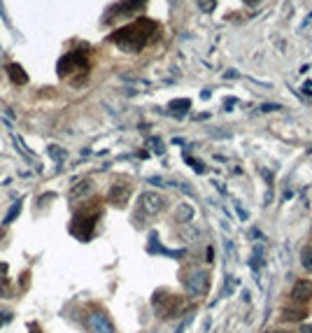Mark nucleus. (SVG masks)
<instances>
[{"label":"nucleus","mask_w":312,"mask_h":333,"mask_svg":"<svg viewBox=\"0 0 312 333\" xmlns=\"http://www.w3.org/2000/svg\"><path fill=\"white\" fill-rule=\"evenodd\" d=\"M156 33V24L152 19H138L128 26L119 28L110 35V42H114L119 49L124 52H130V54H138L140 49L150 42V38Z\"/></svg>","instance_id":"nucleus-1"},{"label":"nucleus","mask_w":312,"mask_h":333,"mask_svg":"<svg viewBox=\"0 0 312 333\" xmlns=\"http://www.w3.org/2000/svg\"><path fill=\"white\" fill-rule=\"evenodd\" d=\"M86 70H88L86 54H82V52H70V54H66L58 61V75L61 77H70V75H75V72H80L84 77Z\"/></svg>","instance_id":"nucleus-2"},{"label":"nucleus","mask_w":312,"mask_h":333,"mask_svg":"<svg viewBox=\"0 0 312 333\" xmlns=\"http://www.w3.org/2000/svg\"><path fill=\"white\" fill-rule=\"evenodd\" d=\"M96 222H98V208H94V210H84L82 214H77L75 222H72V226H70V231H72V236H77L80 240H88L91 236H94V228H96Z\"/></svg>","instance_id":"nucleus-3"},{"label":"nucleus","mask_w":312,"mask_h":333,"mask_svg":"<svg viewBox=\"0 0 312 333\" xmlns=\"http://www.w3.org/2000/svg\"><path fill=\"white\" fill-rule=\"evenodd\" d=\"M292 300L296 306H306L308 300H312V282L310 280H298L292 289Z\"/></svg>","instance_id":"nucleus-4"},{"label":"nucleus","mask_w":312,"mask_h":333,"mask_svg":"<svg viewBox=\"0 0 312 333\" xmlns=\"http://www.w3.org/2000/svg\"><path fill=\"white\" fill-rule=\"evenodd\" d=\"M163 205H166V200H163L158 194H152V191H147V194H142V196H140V210H144L147 214H156V212H161Z\"/></svg>","instance_id":"nucleus-5"},{"label":"nucleus","mask_w":312,"mask_h":333,"mask_svg":"<svg viewBox=\"0 0 312 333\" xmlns=\"http://www.w3.org/2000/svg\"><path fill=\"white\" fill-rule=\"evenodd\" d=\"M128 196H130V186H128V184H114L112 191H110V203L116 205V208H124L126 200H128Z\"/></svg>","instance_id":"nucleus-6"},{"label":"nucleus","mask_w":312,"mask_h":333,"mask_svg":"<svg viewBox=\"0 0 312 333\" xmlns=\"http://www.w3.org/2000/svg\"><path fill=\"white\" fill-rule=\"evenodd\" d=\"M7 77L12 80L16 86H21V84H26L28 82V75H26V70L21 68L19 63H10L7 66Z\"/></svg>","instance_id":"nucleus-7"},{"label":"nucleus","mask_w":312,"mask_h":333,"mask_svg":"<svg viewBox=\"0 0 312 333\" xmlns=\"http://www.w3.org/2000/svg\"><path fill=\"white\" fill-rule=\"evenodd\" d=\"M158 296H161V294H158ZM161 298L166 300V306H158V310H161L163 317H172V314L177 312V308L182 306L177 296H161Z\"/></svg>","instance_id":"nucleus-8"},{"label":"nucleus","mask_w":312,"mask_h":333,"mask_svg":"<svg viewBox=\"0 0 312 333\" xmlns=\"http://www.w3.org/2000/svg\"><path fill=\"white\" fill-rule=\"evenodd\" d=\"M306 314H308L306 308H294V310H284V312H282V320L284 322H300Z\"/></svg>","instance_id":"nucleus-9"},{"label":"nucleus","mask_w":312,"mask_h":333,"mask_svg":"<svg viewBox=\"0 0 312 333\" xmlns=\"http://www.w3.org/2000/svg\"><path fill=\"white\" fill-rule=\"evenodd\" d=\"M300 264H303L306 270H312V247L310 245H306L303 252H300Z\"/></svg>","instance_id":"nucleus-10"},{"label":"nucleus","mask_w":312,"mask_h":333,"mask_svg":"<svg viewBox=\"0 0 312 333\" xmlns=\"http://www.w3.org/2000/svg\"><path fill=\"white\" fill-rule=\"evenodd\" d=\"M189 105H191V100H186V98H184V100H172V102H170V108L177 110L180 114H182V112H186V108H189Z\"/></svg>","instance_id":"nucleus-11"},{"label":"nucleus","mask_w":312,"mask_h":333,"mask_svg":"<svg viewBox=\"0 0 312 333\" xmlns=\"http://www.w3.org/2000/svg\"><path fill=\"white\" fill-rule=\"evenodd\" d=\"M198 7L203 10V12H212L214 7H217V0H196Z\"/></svg>","instance_id":"nucleus-12"},{"label":"nucleus","mask_w":312,"mask_h":333,"mask_svg":"<svg viewBox=\"0 0 312 333\" xmlns=\"http://www.w3.org/2000/svg\"><path fill=\"white\" fill-rule=\"evenodd\" d=\"M16 212H19V203H14V208H12V210H10V214H7V217H5V222H7V224H10V222H12V219L16 217Z\"/></svg>","instance_id":"nucleus-13"},{"label":"nucleus","mask_w":312,"mask_h":333,"mask_svg":"<svg viewBox=\"0 0 312 333\" xmlns=\"http://www.w3.org/2000/svg\"><path fill=\"white\" fill-rule=\"evenodd\" d=\"M303 333H312V324H306V326H303Z\"/></svg>","instance_id":"nucleus-14"},{"label":"nucleus","mask_w":312,"mask_h":333,"mask_svg":"<svg viewBox=\"0 0 312 333\" xmlns=\"http://www.w3.org/2000/svg\"><path fill=\"white\" fill-rule=\"evenodd\" d=\"M258 0H244V5H256Z\"/></svg>","instance_id":"nucleus-15"},{"label":"nucleus","mask_w":312,"mask_h":333,"mask_svg":"<svg viewBox=\"0 0 312 333\" xmlns=\"http://www.w3.org/2000/svg\"><path fill=\"white\" fill-rule=\"evenodd\" d=\"M7 270V268H5V266H2V264H0V275H2V272H5Z\"/></svg>","instance_id":"nucleus-16"},{"label":"nucleus","mask_w":312,"mask_h":333,"mask_svg":"<svg viewBox=\"0 0 312 333\" xmlns=\"http://www.w3.org/2000/svg\"><path fill=\"white\" fill-rule=\"evenodd\" d=\"M270 333H289V331H270Z\"/></svg>","instance_id":"nucleus-17"},{"label":"nucleus","mask_w":312,"mask_h":333,"mask_svg":"<svg viewBox=\"0 0 312 333\" xmlns=\"http://www.w3.org/2000/svg\"><path fill=\"white\" fill-rule=\"evenodd\" d=\"M30 333H40V331H38V328H33V331H30Z\"/></svg>","instance_id":"nucleus-18"}]
</instances>
